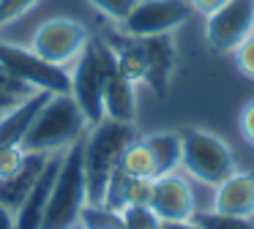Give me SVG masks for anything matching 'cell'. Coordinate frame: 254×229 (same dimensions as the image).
<instances>
[{
    "instance_id": "6da1fadb",
    "label": "cell",
    "mask_w": 254,
    "mask_h": 229,
    "mask_svg": "<svg viewBox=\"0 0 254 229\" xmlns=\"http://www.w3.org/2000/svg\"><path fill=\"white\" fill-rule=\"evenodd\" d=\"M134 139V123L101 120L90 125L82 139V167H85V196L88 205H101L112 169L118 167L123 147Z\"/></svg>"
},
{
    "instance_id": "7a4b0ae2",
    "label": "cell",
    "mask_w": 254,
    "mask_h": 229,
    "mask_svg": "<svg viewBox=\"0 0 254 229\" xmlns=\"http://www.w3.org/2000/svg\"><path fill=\"white\" fill-rule=\"evenodd\" d=\"M85 131H88V120L79 112L71 93H50L36 112L22 147L28 153H58L82 139Z\"/></svg>"
},
{
    "instance_id": "3957f363",
    "label": "cell",
    "mask_w": 254,
    "mask_h": 229,
    "mask_svg": "<svg viewBox=\"0 0 254 229\" xmlns=\"http://www.w3.org/2000/svg\"><path fill=\"white\" fill-rule=\"evenodd\" d=\"M71 71V98L88 120V128L104 120V82L118 71L115 49L101 38H88L85 49L74 60Z\"/></svg>"
},
{
    "instance_id": "277c9868",
    "label": "cell",
    "mask_w": 254,
    "mask_h": 229,
    "mask_svg": "<svg viewBox=\"0 0 254 229\" xmlns=\"http://www.w3.org/2000/svg\"><path fill=\"white\" fill-rule=\"evenodd\" d=\"M82 139H77L74 145H68L63 150V161L55 174V183H52L50 205H47L41 229H63L68 224H77L82 207L88 205V196H85Z\"/></svg>"
},
{
    "instance_id": "5b68a950",
    "label": "cell",
    "mask_w": 254,
    "mask_h": 229,
    "mask_svg": "<svg viewBox=\"0 0 254 229\" xmlns=\"http://www.w3.org/2000/svg\"><path fill=\"white\" fill-rule=\"evenodd\" d=\"M181 167L205 185H219L235 172V156L224 139L202 128L181 131Z\"/></svg>"
},
{
    "instance_id": "8992f818",
    "label": "cell",
    "mask_w": 254,
    "mask_h": 229,
    "mask_svg": "<svg viewBox=\"0 0 254 229\" xmlns=\"http://www.w3.org/2000/svg\"><path fill=\"white\" fill-rule=\"evenodd\" d=\"M0 65L30 90H47V93L71 90V71L66 65H55L50 60H44L30 47L25 49L17 47V44L0 41Z\"/></svg>"
},
{
    "instance_id": "52a82bcc",
    "label": "cell",
    "mask_w": 254,
    "mask_h": 229,
    "mask_svg": "<svg viewBox=\"0 0 254 229\" xmlns=\"http://www.w3.org/2000/svg\"><path fill=\"white\" fill-rule=\"evenodd\" d=\"M85 44H88V30L82 22L68 16H52L41 22L39 30L33 33L30 49L55 65H68L79 57Z\"/></svg>"
},
{
    "instance_id": "ba28073f",
    "label": "cell",
    "mask_w": 254,
    "mask_h": 229,
    "mask_svg": "<svg viewBox=\"0 0 254 229\" xmlns=\"http://www.w3.org/2000/svg\"><path fill=\"white\" fill-rule=\"evenodd\" d=\"M191 14H194V8L189 0H139L121 25L128 36L148 38V36L172 33Z\"/></svg>"
},
{
    "instance_id": "9c48e42d",
    "label": "cell",
    "mask_w": 254,
    "mask_h": 229,
    "mask_svg": "<svg viewBox=\"0 0 254 229\" xmlns=\"http://www.w3.org/2000/svg\"><path fill=\"white\" fill-rule=\"evenodd\" d=\"M254 30V0H227L208 14L205 38L213 52H232Z\"/></svg>"
},
{
    "instance_id": "30bf717a",
    "label": "cell",
    "mask_w": 254,
    "mask_h": 229,
    "mask_svg": "<svg viewBox=\"0 0 254 229\" xmlns=\"http://www.w3.org/2000/svg\"><path fill=\"white\" fill-rule=\"evenodd\" d=\"M150 207H153V213L161 221H189V218L197 213L191 183L178 172L156 174Z\"/></svg>"
},
{
    "instance_id": "8fae6325",
    "label": "cell",
    "mask_w": 254,
    "mask_h": 229,
    "mask_svg": "<svg viewBox=\"0 0 254 229\" xmlns=\"http://www.w3.org/2000/svg\"><path fill=\"white\" fill-rule=\"evenodd\" d=\"M61 161H63V150L50 153L41 174L36 177L33 188L28 191V196H25L22 205L14 213V229H41L47 205H50V191H52V183H55L58 169H61Z\"/></svg>"
},
{
    "instance_id": "7c38bea8",
    "label": "cell",
    "mask_w": 254,
    "mask_h": 229,
    "mask_svg": "<svg viewBox=\"0 0 254 229\" xmlns=\"http://www.w3.org/2000/svg\"><path fill=\"white\" fill-rule=\"evenodd\" d=\"M213 210L227 216L254 218V172H232L227 180L213 185Z\"/></svg>"
},
{
    "instance_id": "4fadbf2b",
    "label": "cell",
    "mask_w": 254,
    "mask_h": 229,
    "mask_svg": "<svg viewBox=\"0 0 254 229\" xmlns=\"http://www.w3.org/2000/svg\"><path fill=\"white\" fill-rule=\"evenodd\" d=\"M142 52H145V82L159 96H164L170 76L175 71V47H172L170 33L142 38Z\"/></svg>"
},
{
    "instance_id": "5bb4252c",
    "label": "cell",
    "mask_w": 254,
    "mask_h": 229,
    "mask_svg": "<svg viewBox=\"0 0 254 229\" xmlns=\"http://www.w3.org/2000/svg\"><path fill=\"white\" fill-rule=\"evenodd\" d=\"M47 96H50L47 90H33L0 114V145H22L25 134H28L41 104L47 101Z\"/></svg>"
},
{
    "instance_id": "9a60e30c",
    "label": "cell",
    "mask_w": 254,
    "mask_h": 229,
    "mask_svg": "<svg viewBox=\"0 0 254 229\" xmlns=\"http://www.w3.org/2000/svg\"><path fill=\"white\" fill-rule=\"evenodd\" d=\"M47 158H50V153H28L17 172L8 174V177H0V205H6L11 213H17V207L22 205V199L28 196L36 177L44 169Z\"/></svg>"
},
{
    "instance_id": "2e32d148",
    "label": "cell",
    "mask_w": 254,
    "mask_h": 229,
    "mask_svg": "<svg viewBox=\"0 0 254 229\" xmlns=\"http://www.w3.org/2000/svg\"><path fill=\"white\" fill-rule=\"evenodd\" d=\"M134 112H137L134 85L115 71L104 82V117L118 123H134Z\"/></svg>"
},
{
    "instance_id": "e0dca14e",
    "label": "cell",
    "mask_w": 254,
    "mask_h": 229,
    "mask_svg": "<svg viewBox=\"0 0 254 229\" xmlns=\"http://www.w3.org/2000/svg\"><path fill=\"white\" fill-rule=\"evenodd\" d=\"M145 145L153 153L156 174L175 172L181 167V134H175V131H159V134L145 136Z\"/></svg>"
},
{
    "instance_id": "ac0fdd59",
    "label": "cell",
    "mask_w": 254,
    "mask_h": 229,
    "mask_svg": "<svg viewBox=\"0 0 254 229\" xmlns=\"http://www.w3.org/2000/svg\"><path fill=\"white\" fill-rule=\"evenodd\" d=\"M118 167L128 174V177H156V164H153V153L148 150L145 139H131L123 147Z\"/></svg>"
},
{
    "instance_id": "d6986e66",
    "label": "cell",
    "mask_w": 254,
    "mask_h": 229,
    "mask_svg": "<svg viewBox=\"0 0 254 229\" xmlns=\"http://www.w3.org/2000/svg\"><path fill=\"white\" fill-rule=\"evenodd\" d=\"M115 63H118V74L123 79H128L131 85L145 82V52L142 44H123L115 52Z\"/></svg>"
},
{
    "instance_id": "ffe728a7",
    "label": "cell",
    "mask_w": 254,
    "mask_h": 229,
    "mask_svg": "<svg viewBox=\"0 0 254 229\" xmlns=\"http://www.w3.org/2000/svg\"><path fill=\"white\" fill-rule=\"evenodd\" d=\"M121 229H161V218L150 205H126L115 213Z\"/></svg>"
},
{
    "instance_id": "44dd1931",
    "label": "cell",
    "mask_w": 254,
    "mask_h": 229,
    "mask_svg": "<svg viewBox=\"0 0 254 229\" xmlns=\"http://www.w3.org/2000/svg\"><path fill=\"white\" fill-rule=\"evenodd\" d=\"M191 221L199 229H254L252 218H241V216H227L219 210H208V213H194Z\"/></svg>"
},
{
    "instance_id": "7402d4cb",
    "label": "cell",
    "mask_w": 254,
    "mask_h": 229,
    "mask_svg": "<svg viewBox=\"0 0 254 229\" xmlns=\"http://www.w3.org/2000/svg\"><path fill=\"white\" fill-rule=\"evenodd\" d=\"M153 199V177H128L123 191V207L126 205H150Z\"/></svg>"
},
{
    "instance_id": "603a6c76",
    "label": "cell",
    "mask_w": 254,
    "mask_h": 229,
    "mask_svg": "<svg viewBox=\"0 0 254 229\" xmlns=\"http://www.w3.org/2000/svg\"><path fill=\"white\" fill-rule=\"evenodd\" d=\"M232 57H235L238 71L243 76H249V79H254V30L232 49Z\"/></svg>"
},
{
    "instance_id": "cb8c5ba5",
    "label": "cell",
    "mask_w": 254,
    "mask_h": 229,
    "mask_svg": "<svg viewBox=\"0 0 254 229\" xmlns=\"http://www.w3.org/2000/svg\"><path fill=\"white\" fill-rule=\"evenodd\" d=\"M25 156H28V150L22 145H0V177H8L17 172Z\"/></svg>"
},
{
    "instance_id": "d4e9b609",
    "label": "cell",
    "mask_w": 254,
    "mask_h": 229,
    "mask_svg": "<svg viewBox=\"0 0 254 229\" xmlns=\"http://www.w3.org/2000/svg\"><path fill=\"white\" fill-rule=\"evenodd\" d=\"M93 8H99L104 16H110V19L115 22H123L128 14H131V8L139 3V0H88Z\"/></svg>"
},
{
    "instance_id": "484cf974",
    "label": "cell",
    "mask_w": 254,
    "mask_h": 229,
    "mask_svg": "<svg viewBox=\"0 0 254 229\" xmlns=\"http://www.w3.org/2000/svg\"><path fill=\"white\" fill-rule=\"evenodd\" d=\"M39 0H0V27L11 25L22 14H28Z\"/></svg>"
},
{
    "instance_id": "4316f807",
    "label": "cell",
    "mask_w": 254,
    "mask_h": 229,
    "mask_svg": "<svg viewBox=\"0 0 254 229\" xmlns=\"http://www.w3.org/2000/svg\"><path fill=\"white\" fill-rule=\"evenodd\" d=\"M0 90H3V93H14V96H28V93H33L30 87H25L19 79H14L3 65H0Z\"/></svg>"
},
{
    "instance_id": "83f0119b",
    "label": "cell",
    "mask_w": 254,
    "mask_h": 229,
    "mask_svg": "<svg viewBox=\"0 0 254 229\" xmlns=\"http://www.w3.org/2000/svg\"><path fill=\"white\" fill-rule=\"evenodd\" d=\"M241 134L246 136V142L254 145V101H249L241 112Z\"/></svg>"
},
{
    "instance_id": "f1b7e54d",
    "label": "cell",
    "mask_w": 254,
    "mask_h": 229,
    "mask_svg": "<svg viewBox=\"0 0 254 229\" xmlns=\"http://www.w3.org/2000/svg\"><path fill=\"white\" fill-rule=\"evenodd\" d=\"M189 3H191V8L197 11V14H213L216 8H221V5L227 3V0H189Z\"/></svg>"
},
{
    "instance_id": "f546056e",
    "label": "cell",
    "mask_w": 254,
    "mask_h": 229,
    "mask_svg": "<svg viewBox=\"0 0 254 229\" xmlns=\"http://www.w3.org/2000/svg\"><path fill=\"white\" fill-rule=\"evenodd\" d=\"M19 98H25V96H14V93H3V90H0V114L6 112V109H11Z\"/></svg>"
},
{
    "instance_id": "4dcf8cb0",
    "label": "cell",
    "mask_w": 254,
    "mask_h": 229,
    "mask_svg": "<svg viewBox=\"0 0 254 229\" xmlns=\"http://www.w3.org/2000/svg\"><path fill=\"white\" fill-rule=\"evenodd\" d=\"M0 229H14V213L6 205H0Z\"/></svg>"
},
{
    "instance_id": "1f68e13d",
    "label": "cell",
    "mask_w": 254,
    "mask_h": 229,
    "mask_svg": "<svg viewBox=\"0 0 254 229\" xmlns=\"http://www.w3.org/2000/svg\"><path fill=\"white\" fill-rule=\"evenodd\" d=\"M161 229H199V227L189 218V221H161Z\"/></svg>"
},
{
    "instance_id": "d6a6232c",
    "label": "cell",
    "mask_w": 254,
    "mask_h": 229,
    "mask_svg": "<svg viewBox=\"0 0 254 229\" xmlns=\"http://www.w3.org/2000/svg\"><path fill=\"white\" fill-rule=\"evenodd\" d=\"M63 229H85V227H79V224H68V227H63Z\"/></svg>"
}]
</instances>
